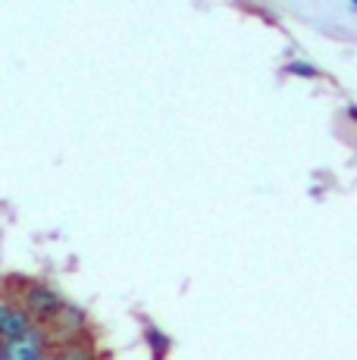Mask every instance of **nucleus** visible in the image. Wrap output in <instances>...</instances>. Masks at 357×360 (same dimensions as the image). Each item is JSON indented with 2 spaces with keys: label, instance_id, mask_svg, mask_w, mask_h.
I'll list each match as a JSON object with an SVG mask.
<instances>
[{
  "label": "nucleus",
  "instance_id": "0eeeda50",
  "mask_svg": "<svg viewBox=\"0 0 357 360\" xmlns=\"http://www.w3.org/2000/svg\"><path fill=\"white\" fill-rule=\"evenodd\" d=\"M351 116H354V120H357V107H351Z\"/></svg>",
  "mask_w": 357,
  "mask_h": 360
},
{
  "label": "nucleus",
  "instance_id": "39448f33",
  "mask_svg": "<svg viewBox=\"0 0 357 360\" xmlns=\"http://www.w3.org/2000/svg\"><path fill=\"white\" fill-rule=\"evenodd\" d=\"M57 360H88L85 354H82V351H66L63 357H57Z\"/></svg>",
  "mask_w": 357,
  "mask_h": 360
},
{
  "label": "nucleus",
  "instance_id": "423d86ee",
  "mask_svg": "<svg viewBox=\"0 0 357 360\" xmlns=\"http://www.w3.org/2000/svg\"><path fill=\"white\" fill-rule=\"evenodd\" d=\"M10 314V307H6V304H0V323H4V316Z\"/></svg>",
  "mask_w": 357,
  "mask_h": 360
},
{
  "label": "nucleus",
  "instance_id": "6e6552de",
  "mask_svg": "<svg viewBox=\"0 0 357 360\" xmlns=\"http://www.w3.org/2000/svg\"><path fill=\"white\" fill-rule=\"evenodd\" d=\"M35 360H51V357H47V354H41V357H35Z\"/></svg>",
  "mask_w": 357,
  "mask_h": 360
},
{
  "label": "nucleus",
  "instance_id": "20e7f679",
  "mask_svg": "<svg viewBox=\"0 0 357 360\" xmlns=\"http://www.w3.org/2000/svg\"><path fill=\"white\" fill-rule=\"evenodd\" d=\"M288 72H304V79H313V75H317V69L307 66V63H292V66H288Z\"/></svg>",
  "mask_w": 357,
  "mask_h": 360
},
{
  "label": "nucleus",
  "instance_id": "7ed1b4c3",
  "mask_svg": "<svg viewBox=\"0 0 357 360\" xmlns=\"http://www.w3.org/2000/svg\"><path fill=\"white\" fill-rule=\"evenodd\" d=\"M29 332H35V326H32V316L25 314V310H10V314L4 316V323H0V345H4V342H16V338L29 335Z\"/></svg>",
  "mask_w": 357,
  "mask_h": 360
},
{
  "label": "nucleus",
  "instance_id": "f257e3e1",
  "mask_svg": "<svg viewBox=\"0 0 357 360\" xmlns=\"http://www.w3.org/2000/svg\"><path fill=\"white\" fill-rule=\"evenodd\" d=\"M22 301H25V314L38 316V320L57 316L60 310H63V301H60V295L53 292V288H47V285H29V292H25Z\"/></svg>",
  "mask_w": 357,
  "mask_h": 360
},
{
  "label": "nucleus",
  "instance_id": "f03ea898",
  "mask_svg": "<svg viewBox=\"0 0 357 360\" xmlns=\"http://www.w3.org/2000/svg\"><path fill=\"white\" fill-rule=\"evenodd\" d=\"M41 354H44V335H41L38 329L16 338V342L0 345V360H35Z\"/></svg>",
  "mask_w": 357,
  "mask_h": 360
}]
</instances>
